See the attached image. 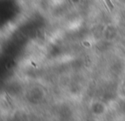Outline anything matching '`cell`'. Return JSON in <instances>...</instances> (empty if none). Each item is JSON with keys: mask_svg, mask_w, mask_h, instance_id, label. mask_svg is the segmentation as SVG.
<instances>
[{"mask_svg": "<svg viewBox=\"0 0 125 121\" xmlns=\"http://www.w3.org/2000/svg\"><path fill=\"white\" fill-rule=\"evenodd\" d=\"M105 3H107V5H108L109 8H110L111 9H113L114 6H113V4H112V1H111V0H105Z\"/></svg>", "mask_w": 125, "mask_h": 121, "instance_id": "1", "label": "cell"}]
</instances>
